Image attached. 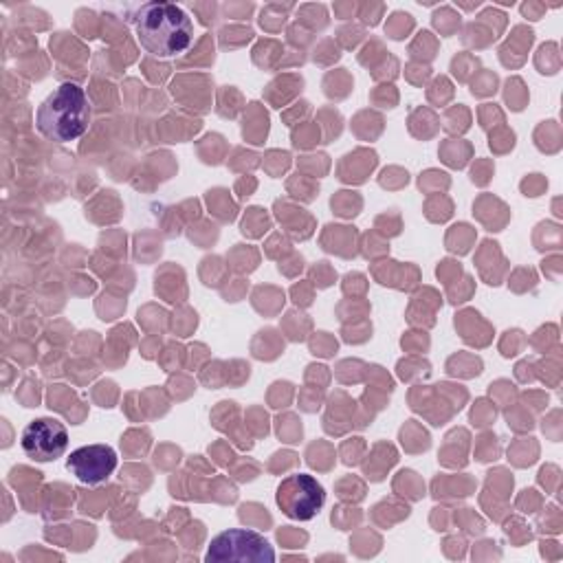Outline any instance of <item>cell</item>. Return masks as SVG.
I'll list each match as a JSON object with an SVG mask.
<instances>
[{"label":"cell","mask_w":563,"mask_h":563,"mask_svg":"<svg viewBox=\"0 0 563 563\" xmlns=\"http://www.w3.org/2000/svg\"><path fill=\"white\" fill-rule=\"evenodd\" d=\"M141 46L156 57H176L194 44V24L187 11L174 2H147L134 15Z\"/></svg>","instance_id":"obj_1"},{"label":"cell","mask_w":563,"mask_h":563,"mask_svg":"<svg viewBox=\"0 0 563 563\" xmlns=\"http://www.w3.org/2000/svg\"><path fill=\"white\" fill-rule=\"evenodd\" d=\"M35 125L42 136L53 143H70L79 139L90 125V106L84 88L64 81L40 103Z\"/></svg>","instance_id":"obj_2"},{"label":"cell","mask_w":563,"mask_h":563,"mask_svg":"<svg viewBox=\"0 0 563 563\" xmlns=\"http://www.w3.org/2000/svg\"><path fill=\"white\" fill-rule=\"evenodd\" d=\"M211 563H273V545L255 530L229 528L216 534L205 554Z\"/></svg>","instance_id":"obj_3"},{"label":"cell","mask_w":563,"mask_h":563,"mask_svg":"<svg viewBox=\"0 0 563 563\" xmlns=\"http://www.w3.org/2000/svg\"><path fill=\"white\" fill-rule=\"evenodd\" d=\"M325 490L317 477L308 473L286 475L275 490L277 508L295 521H310L323 508Z\"/></svg>","instance_id":"obj_4"},{"label":"cell","mask_w":563,"mask_h":563,"mask_svg":"<svg viewBox=\"0 0 563 563\" xmlns=\"http://www.w3.org/2000/svg\"><path fill=\"white\" fill-rule=\"evenodd\" d=\"M20 444L26 457L35 462H53L68 449V429L57 418H35L22 429Z\"/></svg>","instance_id":"obj_5"},{"label":"cell","mask_w":563,"mask_h":563,"mask_svg":"<svg viewBox=\"0 0 563 563\" xmlns=\"http://www.w3.org/2000/svg\"><path fill=\"white\" fill-rule=\"evenodd\" d=\"M114 468H117V451L110 444L79 446L70 451L66 460V471L88 486L103 484L114 473Z\"/></svg>","instance_id":"obj_6"}]
</instances>
